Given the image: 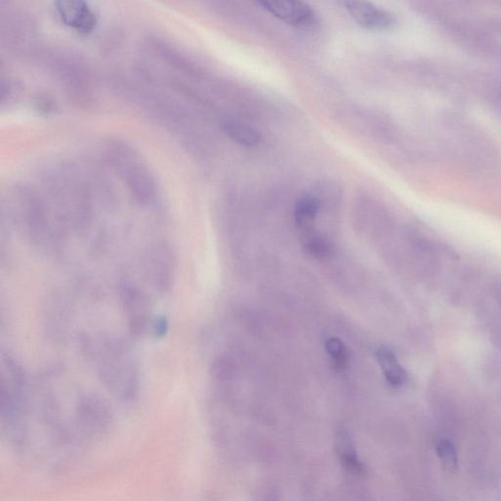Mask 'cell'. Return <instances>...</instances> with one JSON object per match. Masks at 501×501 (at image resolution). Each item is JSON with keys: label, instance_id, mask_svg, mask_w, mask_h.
I'll return each mask as SVG.
<instances>
[{"label": "cell", "instance_id": "obj_1", "mask_svg": "<svg viewBox=\"0 0 501 501\" xmlns=\"http://www.w3.org/2000/svg\"><path fill=\"white\" fill-rule=\"evenodd\" d=\"M101 381L123 404H133L140 394V378L128 346L120 339L102 337L88 344Z\"/></svg>", "mask_w": 501, "mask_h": 501}, {"label": "cell", "instance_id": "obj_2", "mask_svg": "<svg viewBox=\"0 0 501 501\" xmlns=\"http://www.w3.org/2000/svg\"><path fill=\"white\" fill-rule=\"evenodd\" d=\"M1 420L9 437L17 444L25 442L27 413V379L21 366L11 357L2 356Z\"/></svg>", "mask_w": 501, "mask_h": 501}, {"label": "cell", "instance_id": "obj_3", "mask_svg": "<svg viewBox=\"0 0 501 501\" xmlns=\"http://www.w3.org/2000/svg\"><path fill=\"white\" fill-rule=\"evenodd\" d=\"M111 406L93 393L79 395L75 401L73 422L81 436L96 437L104 433L112 423Z\"/></svg>", "mask_w": 501, "mask_h": 501}, {"label": "cell", "instance_id": "obj_4", "mask_svg": "<svg viewBox=\"0 0 501 501\" xmlns=\"http://www.w3.org/2000/svg\"><path fill=\"white\" fill-rule=\"evenodd\" d=\"M121 296L128 317L129 331L136 337H142L151 330L154 321L149 297L131 283H124L122 286Z\"/></svg>", "mask_w": 501, "mask_h": 501}, {"label": "cell", "instance_id": "obj_5", "mask_svg": "<svg viewBox=\"0 0 501 501\" xmlns=\"http://www.w3.org/2000/svg\"><path fill=\"white\" fill-rule=\"evenodd\" d=\"M275 18L294 28H310L316 22L312 7L303 0H256Z\"/></svg>", "mask_w": 501, "mask_h": 501}, {"label": "cell", "instance_id": "obj_6", "mask_svg": "<svg viewBox=\"0 0 501 501\" xmlns=\"http://www.w3.org/2000/svg\"><path fill=\"white\" fill-rule=\"evenodd\" d=\"M340 3L363 29L385 30L394 25V18L389 12L375 6L370 0H340Z\"/></svg>", "mask_w": 501, "mask_h": 501}, {"label": "cell", "instance_id": "obj_7", "mask_svg": "<svg viewBox=\"0 0 501 501\" xmlns=\"http://www.w3.org/2000/svg\"><path fill=\"white\" fill-rule=\"evenodd\" d=\"M56 6L63 22L77 32L88 34L95 28V15L86 0H57Z\"/></svg>", "mask_w": 501, "mask_h": 501}, {"label": "cell", "instance_id": "obj_8", "mask_svg": "<svg viewBox=\"0 0 501 501\" xmlns=\"http://www.w3.org/2000/svg\"><path fill=\"white\" fill-rule=\"evenodd\" d=\"M147 272L158 290H169L173 280V261L167 249L158 247L156 250L150 254L147 260Z\"/></svg>", "mask_w": 501, "mask_h": 501}, {"label": "cell", "instance_id": "obj_9", "mask_svg": "<svg viewBox=\"0 0 501 501\" xmlns=\"http://www.w3.org/2000/svg\"><path fill=\"white\" fill-rule=\"evenodd\" d=\"M126 168L123 169L126 173V183L134 198L140 203H149L155 195V185L152 176L142 164L134 162L133 163V161L126 164Z\"/></svg>", "mask_w": 501, "mask_h": 501}, {"label": "cell", "instance_id": "obj_10", "mask_svg": "<svg viewBox=\"0 0 501 501\" xmlns=\"http://www.w3.org/2000/svg\"><path fill=\"white\" fill-rule=\"evenodd\" d=\"M336 449H337L339 460L342 463L346 471L349 472L352 476L357 477H361L364 474L366 469L357 456L354 442L344 428H340L336 434Z\"/></svg>", "mask_w": 501, "mask_h": 501}, {"label": "cell", "instance_id": "obj_11", "mask_svg": "<svg viewBox=\"0 0 501 501\" xmlns=\"http://www.w3.org/2000/svg\"><path fill=\"white\" fill-rule=\"evenodd\" d=\"M379 366L382 369L386 380L394 388H401L408 380V374L397 361L396 355L388 348H379L376 352Z\"/></svg>", "mask_w": 501, "mask_h": 501}, {"label": "cell", "instance_id": "obj_12", "mask_svg": "<svg viewBox=\"0 0 501 501\" xmlns=\"http://www.w3.org/2000/svg\"><path fill=\"white\" fill-rule=\"evenodd\" d=\"M321 207L319 199L315 198L312 195H305L299 200L294 211L295 222L298 227L302 229L309 230L310 225H314Z\"/></svg>", "mask_w": 501, "mask_h": 501}, {"label": "cell", "instance_id": "obj_13", "mask_svg": "<svg viewBox=\"0 0 501 501\" xmlns=\"http://www.w3.org/2000/svg\"><path fill=\"white\" fill-rule=\"evenodd\" d=\"M223 129L228 138L237 144L245 147H255L261 142L260 133L250 126L236 122H228Z\"/></svg>", "mask_w": 501, "mask_h": 501}, {"label": "cell", "instance_id": "obj_14", "mask_svg": "<svg viewBox=\"0 0 501 501\" xmlns=\"http://www.w3.org/2000/svg\"><path fill=\"white\" fill-rule=\"evenodd\" d=\"M325 350L332 361L334 368L338 372H342L347 369L348 363H349V352L342 340L337 337L327 339Z\"/></svg>", "mask_w": 501, "mask_h": 501}, {"label": "cell", "instance_id": "obj_15", "mask_svg": "<svg viewBox=\"0 0 501 501\" xmlns=\"http://www.w3.org/2000/svg\"><path fill=\"white\" fill-rule=\"evenodd\" d=\"M437 453L446 471L455 474L458 470V456L455 444L443 439L437 444Z\"/></svg>", "mask_w": 501, "mask_h": 501}, {"label": "cell", "instance_id": "obj_16", "mask_svg": "<svg viewBox=\"0 0 501 501\" xmlns=\"http://www.w3.org/2000/svg\"><path fill=\"white\" fill-rule=\"evenodd\" d=\"M305 249L310 256L314 258H324L330 254L331 247L328 242L316 235H309L305 242Z\"/></svg>", "mask_w": 501, "mask_h": 501}, {"label": "cell", "instance_id": "obj_17", "mask_svg": "<svg viewBox=\"0 0 501 501\" xmlns=\"http://www.w3.org/2000/svg\"><path fill=\"white\" fill-rule=\"evenodd\" d=\"M169 324L166 317L159 316L155 317L153 321L151 331L155 337L161 338L166 335L168 331Z\"/></svg>", "mask_w": 501, "mask_h": 501}]
</instances>
